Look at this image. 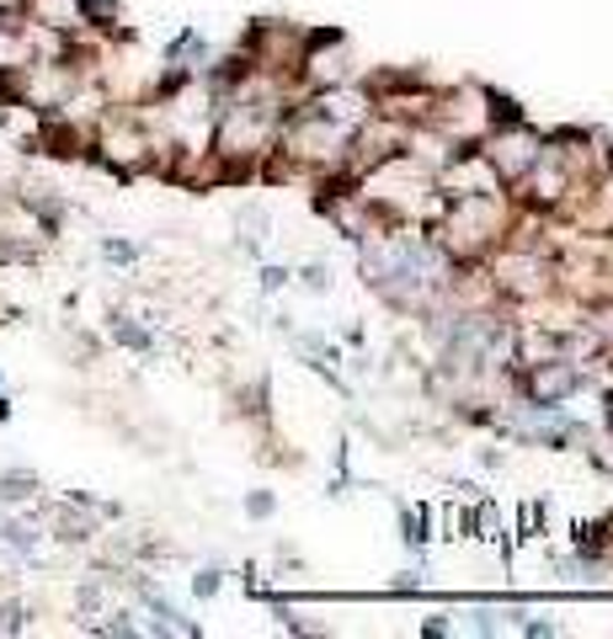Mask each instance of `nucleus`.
<instances>
[{
	"mask_svg": "<svg viewBox=\"0 0 613 639\" xmlns=\"http://www.w3.org/2000/svg\"><path fill=\"white\" fill-rule=\"evenodd\" d=\"M33 11V22H43L48 33H65V27H81L85 22V0H22Z\"/></svg>",
	"mask_w": 613,
	"mask_h": 639,
	"instance_id": "1",
	"label": "nucleus"
},
{
	"mask_svg": "<svg viewBox=\"0 0 613 639\" xmlns=\"http://www.w3.org/2000/svg\"><path fill=\"white\" fill-rule=\"evenodd\" d=\"M576 390V368H544L533 379V395H539V410H550L555 399H566Z\"/></svg>",
	"mask_w": 613,
	"mask_h": 639,
	"instance_id": "2",
	"label": "nucleus"
},
{
	"mask_svg": "<svg viewBox=\"0 0 613 639\" xmlns=\"http://www.w3.org/2000/svg\"><path fill=\"white\" fill-rule=\"evenodd\" d=\"M0 538H5L16 555H33V549H38V527H33L27 518H5L0 522Z\"/></svg>",
	"mask_w": 613,
	"mask_h": 639,
	"instance_id": "3",
	"label": "nucleus"
},
{
	"mask_svg": "<svg viewBox=\"0 0 613 639\" xmlns=\"http://www.w3.org/2000/svg\"><path fill=\"white\" fill-rule=\"evenodd\" d=\"M33 485H38L33 475H5L0 479V501H27V496H33Z\"/></svg>",
	"mask_w": 613,
	"mask_h": 639,
	"instance_id": "4",
	"label": "nucleus"
},
{
	"mask_svg": "<svg viewBox=\"0 0 613 639\" xmlns=\"http://www.w3.org/2000/svg\"><path fill=\"white\" fill-rule=\"evenodd\" d=\"M27 629V607L22 602H5L0 607V635H22Z\"/></svg>",
	"mask_w": 613,
	"mask_h": 639,
	"instance_id": "5",
	"label": "nucleus"
},
{
	"mask_svg": "<svg viewBox=\"0 0 613 639\" xmlns=\"http://www.w3.org/2000/svg\"><path fill=\"white\" fill-rule=\"evenodd\" d=\"M113 330H118V341L123 347H134V352H150V336H144V330H139V325H128V320H113Z\"/></svg>",
	"mask_w": 613,
	"mask_h": 639,
	"instance_id": "6",
	"label": "nucleus"
},
{
	"mask_svg": "<svg viewBox=\"0 0 613 639\" xmlns=\"http://www.w3.org/2000/svg\"><path fill=\"white\" fill-rule=\"evenodd\" d=\"M304 288H310V293H326L331 272H326V267H304Z\"/></svg>",
	"mask_w": 613,
	"mask_h": 639,
	"instance_id": "7",
	"label": "nucleus"
},
{
	"mask_svg": "<svg viewBox=\"0 0 613 639\" xmlns=\"http://www.w3.org/2000/svg\"><path fill=\"white\" fill-rule=\"evenodd\" d=\"M102 251H107V262H134V256H139V251H134V245H123V240H107Z\"/></svg>",
	"mask_w": 613,
	"mask_h": 639,
	"instance_id": "8",
	"label": "nucleus"
},
{
	"mask_svg": "<svg viewBox=\"0 0 613 639\" xmlns=\"http://www.w3.org/2000/svg\"><path fill=\"white\" fill-rule=\"evenodd\" d=\"M193 592H198V597H213V592H219V576H213V570H204V576L193 581Z\"/></svg>",
	"mask_w": 613,
	"mask_h": 639,
	"instance_id": "9",
	"label": "nucleus"
},
{
	"mask_svg": "<svg viewBox=\"0 0 613 639\" xmlns=\"http://www.w3.org/2000/svg\"><path fill=\"white\" fill-rule=\"evenodd\" d=\"M284 282H288V272H284V267H267V272H262V288H267V293H278Z\"/></svg>",
	"mask_w": 613,
	"mask_h": 639,
	"instance_id": "10",
	"label": "nucleus"
},
{
	"mask_svg": "<svg viewBox=\"0 0 613 639\" xmlns=\"http://www.w3.org/2000/svg\"><path fill=\"white\" fill-rule=\"evenodd\" d=\"M0 11H22V0H0Z\"/></svg>",
	"mask_w": 613,
	"mask_h": 639,
	"instance_id": "11",
	"label": "nucleus"
},
{
	"mask_svg": "<svg viewBox=\"0 0 613 639\" xmlns=\"http://www.w3.org/2000/svg\"><path fill=\"white\" fill-rule=\"evenodd\" d=\"M5 416H11V399L0 395V421H5Z\"/></svg>",
	"mask_w": 613,
	"mask_h": 639,
	"instance_id": "12",
	"label": "nucleus"
}]
</instances>
